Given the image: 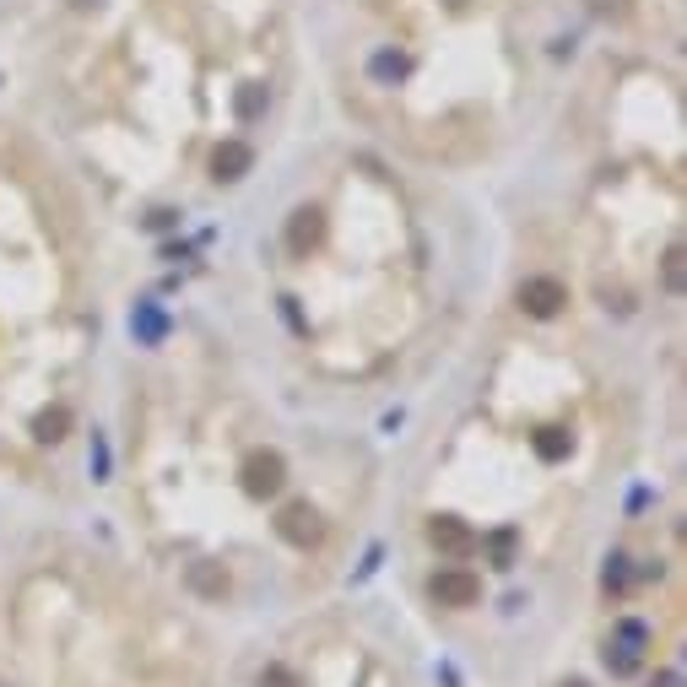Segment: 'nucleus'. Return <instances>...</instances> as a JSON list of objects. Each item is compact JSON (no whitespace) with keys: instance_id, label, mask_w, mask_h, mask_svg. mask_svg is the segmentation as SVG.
<instances>
[{"instance_id":"4","label":"nucleus","mask_w":687,"mask_h":687,"mask_svg":"<svg viewBox=\"0 0 687 687\" xmlns=\"http://www.w3.org/2000/svg\"><path fill=\"white\" fill-rule=\"evenodd\" d=\"M520 309L531 314V320H552V314H563V303H568V287L558 282V276H525L520 282Z\"/></svg>"},{"instance_id":"12","label":"nucleus","mask_w":687,"mask_h":687,"mask_svg":"<svg viewBox=\"0 0 687 687\" xmlns=\"http://www.w3.org/2000/svg\"><path fill=\"white\" fill-rule=\"evenodd\" d=\"M606 666H612L617 677H628V671H639V650H623V644H612V650H606Z\"/></svg>"},{"instance_id":"2","label":"nucleus","mask_w":687,"mask_h":687,"mask_svg":"<svg viewBox=\"0 0 687 687\" xmlns=\"http://www.w3.org/2000/svg\"><path fill=\"white\" fill-rule=\"evenodd\" d=\"M239 477H244V493L249 498H276V493H282V482H287V460L276 455V449H249L244 466H239Z\"/></svg>"},{"instance_id":"3","label":"nucleus","mask_w":687,"mask_h":687,"mask_svg":"<svg viewBox=\"0 0 687 687\" xmlns=\"http://www.w3.org/2000/svg\"><path fill=\"white\" fill-rule=\"evenodd\" d=\"M428 590H433L439 606H449V612H466V606L482 601V579L471 574V568H439V574L428 579Z\"/></svg>"},{"instance_id":"7","label":"nucleus","mask_w":687,"mask_h":687,"mask_svg":"<svg viewBox=\"0 0 687 687\" xmlns=\"http://www.w3.org/2000/svg\"><path fill=\"white\" fill-rule=\"evenodd\" d=\"M249 168H255V152H249L244 141H222V147L211 152V179H217V184H233V179H244Z\"/></svg>"},{"instance_id":"14","label":"nucleus","mask_w":687,"mask_h":687,"mask_svg":"<svg viewBox=\"0 0 687 687\" xmlns=\"http://www.w3.org/2000/svg\"><path fill=\"white\" fill-rule=\"evenodd\" d=\"M650 687H677V677H671V671H660V677H655Z\"/></svg>"},{"instance_id":"8","label":"nucleus","mask_w":687,"mask_h":687,"mask_svg":"<svg viewBox=\"0 0 687 687\" xmlns=\"http://www.w3.org/2000/svg\"><path fill=\"white\" fill-rule=\"evenodd\" d=\"M33 428H38V439L44 444H60L65 433H71V412H65V406H49V412H38Z\"/></svg>"},{"instance_id":"10","label":"nucleus","mask_w":687,"mask_h":687,"mask_svg":"<svg viewBox=\"0 0 687 687\" xmlns=\"http://www.w3.org/2000/svg\"><path fill=\"white\" fill-rule=\"evenodd\" d=\"M682 244H671L666 249V260H660V276H666V293H682Z\"/></svg>"},{"instance_id":"6","label":"nucleus","mask_w":687,"mask_h":687,"mask_svg":"<svg viewBox=\"0 0 687 687\" xmlns=\"http://www.w3.org/2000/svg\"><path fill=\"white\" fill-rule=\"evenodd\" d=\"M320 239H325V211L320 206H298L293 217H287V249H293V255H309Z\"/></svg>"},{"instance_id":"11","label":"nucleus","mask_w":687,"mask_h":687,"mask_svg":"<svg viewBox=\"0 0 687 687\" xmlns=\"http://www.w3.org/2000/svg\"><path fill=\"white\" fill-rule=\"evenodd\" d=\"M195 590H206V596H228V574H217V568H190Z\"/></svg>"},{"instance_id":"9","label":"nucleus","mask_w":687,"mask_h":687,"mask_svg":"<svg viewBox=\"0 0 687 687\" xmlns=\"http://www.w3.org/2000/svg\"><path fill=\"white\" fill-rule=\"evenodd\" d=\"M568 444H574V439H568L563 428H541V433H536V455H541V460H563Z\"/></svg>"},{"instance_id":"1","label":"nucleus","mask_w":687,"mask_h":687,"mask_svg":"<svg viewBox=\"0 0 687 687\" xmlns=\"http://www.w3.org/2000/svg\"><path fill=\"white\" fill-rule=\"evenodd\" d=\"M276 536H282L287 547H298V552L320 547V541H325V520H320V509H314L309 498H298V504H287L282 514H276Z\"/></svg>"},{"instance_id":"13","label":"nucleus","mask_w":687,"mask_h":687,"mask_svg":"<svg viewBox=\"0 0 687 687\" xmlns=\"http://www.w3.org/2000/svg\"><path fill=\"white\" fill-rule=\"evenodd\" d=\"M260 687H303V682H298V671H287V666H266L260 671Z\"/></svg>"},{"instance_id":"5","label":"nucleus","mask_w":687,"mask_h":687,"mask_svg":"<svg viewBox=\"0 0 687 687\" xmlns=\"http://www.w3.org/2000/svg\"><path fill=\"white\" fill-rule=\"evenodd\" d=\"M428 541L439 552H449V558H466L471 547H477V536H471L466 520H455V514H433L428 520Z\"/></svg>"},{"instance_id":"15","label":"nucleus","mask_w":687,"mask_h":687,"mask_svg":"<svg viewBox=\"0 0 687 687\" xmlns=\"http://www.w3.org/2000/svg\"><path fill=\"white\" fill-rule=\"evenodd\" d=\"M71 6H76V11H87V6H98V0H71Z\"/></svg>"},{"instance_id":"16","label":"nucleus","mask_w":687,"mask_h":687,"mask_svg":"<svg viewBox=\"0 0 687 687\" xmlns=\"http://www.w3.org/2000/svg\"><path fill=\"white\" fill-rule=\"evenodd\" d=\"M563 687H590V682H563Z\"/></svg>"}]
</instances>
